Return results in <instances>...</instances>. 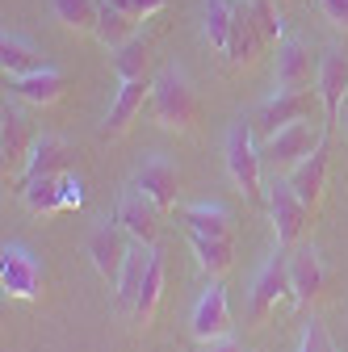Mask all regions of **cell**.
I'll list each match as a JSON object with an SVG mask.
<instances>
[{"label":"cell","mask_w":348,"mask_h":352,"mask_svg":"<svg viewBox=\"0 0 348 352\" xmlns=\"http://www.w3.org/2000/svg\"><path fill=\"white\" fill-rule=\"evenodd\" d=\"M160 206L139 189V185H130V189H122V197H118V206H113V223L135 239V243H151L155 235H160Z\"/></svg>","instance_id":"cell-7"},{"label":"cell","mask_w":348,"mask_h":352,"mask_svg":"<svg viewBox=\"0 0 348 352\" xmlns=\"http://www.w3.org/2000/svg\"><path fill=\"white\" fill-rule=\"evenodd\" d=\"M130 185H139L160 210H172L177 206V185H181V176H177V164L164 160V155H151L139 172H135V181Z\"/></svg>","instance_id":"cell-16"},{"label":"cell","mask_w":348,"mask_h":352,"mask_svg":"<svg viewBox=\"0 0 348 352\" xmlns=\"http://www.w3.org/2000/svg\"><path fill=\"white\" fill-rule=\"evenodd\" d=\"M189 243H193V256H197L206 277H223L231 269V260H235V243L231 239H210V235H193L189 231Z\"/></svg>","instance_id":"cell-25"},{"label":"cell","mask_w":348,"mask_h":352,"mask_svg":"<svg viewBox=\"0 0 348 352\" xmlns=\"http://www.w3.org/2000/svg\"><path fill=\"white\" fill-rule=\"evenodd\" d=\"M265 206H269V218H273L277 243L294 248L298 235H302V227H307V218H311V206L294 193L290 181H277V176H273V185H269V193H265Z\"/></svg>","instance_id":"cell-5"},{"label":"cell","mask_w":348,"mask_h":352,"mask_svg":"<svg viewBox=\"0 0 348 352\" xmlns=\"http://www.w3.org/2000/svg\"><path fill=\"white\" fill-rule=\"evenodd\" d=\"M42 264L30 248L21 243H5V252H0V285H5L9 298H21V302H34L42 298Z\"/></svg>","instance_id":"cell-3"},{"label":"cell","mask_w":348,"mask_h":352,"mask_svg":"<svg viewBox=\"0 0 348 352\" xmlns=\"http://www.w3.org/2000/svg\"><path fill=\"white\" fill-rule=\"evenodd\" d=\"M151 113L160 126L168 130H189L193 118H197V97H193V88L185 80V72L177 67H168L151 80Z\"/></svg>","instance_id":"cell-2"},{"label":"cell","mask_w":348,"mask_h":352,"mask_svg":"<svg viewBox=\"0 0 348 352\" xmlns=\"http://www.w3.org/2000/svg\"><path fill=\"white\" fill-rule=\"evenodd\" d=\"M151 243H130V252H126V264H122V273H118V306L130 315L135 311V302H139V289H143V277H147V269H151Z\"/></svg>","instance_id":"cell-20"},{"label":"cell","mask_w":348,"mask_h":352,"mask_svg":"<svg viewBox=\"0 0 348 352\" xmlns=\"http://www.w3.org/2000/svg\"><path fill=\"white\" fill-rule=\"evenodd\" d=\"M160 298H164V260H160V252H151V269L143 277V289H139V302H135V311H130V319L151 323L155 311H160Z\"/></svg>","instance_id":"cell-28"},{"label":"cell","mask_w":348,"mask_h":352,"mask_svg":"<svg viewBox=\"0 0 348 352\" xmlns=\"http://www.w3.org/2000/svg\"><path fill=\"white\" fill-rule=\"evenodd\" d=\"M202 13H206V42H210L214 51H223V55H227L231 21H235V0H206Z\"/></svg>","instance_id":"cell-29"},{"label":"cell","mask_w":348,"mask_h":352,"mask_svg":"<svg viewBox=\"0 0 348 352\" xmlns=\"http://www.w3.org/2000/svg\"><path fill=\"white\" fill-rule=\"evenodd\" d=\"M285 181L294 185V193L307 201L311 210L319 206V197H323V185H327V126H323V139L315 143V151L307 155V160H298L290 172H285Z\"/></svg>","instance_id":"cell-15"},{"label":"cell","mask_w":348,"mask_h":352,"mask_svg":"<svg viewBox=\"0 0 348 352\" xmlns=\"http://www.w3.org/2000/svg\"><path fill=\"white\" fill-rule=\"evenodd\" d=\"M327 352H340V348H331V344H327Z\"/></svg>","instance_id":"cell-38"},{"label":"cell","mask_w":348,"mask_h":352,"mask_svg":"<svg viewBox=\"0 0 348 352\" xmlns=\"http://www.w3.org/2000/svg\"><path fill=\"white\" fill-rule=\"evenodd\" d=\"M315 97H319V93H311V88H307V93H290V88H277L273 97H265V101L256 105V113H252V130H256V135H265V139L277 135L281 126L307 118V113L315 109Z\"/></svg>","instance_id":"cell-4"},{"label":"cell","mask_w":348,"mask_h":352,"mask_svg":"<svg viewBox=\"0 0 348 352\" xmlns=\"http://www.w3.org/2000/svg\"><path fill=\"white\" fill-rule=\"evenodd\" d=\"M72 164V151L59 135H38L30 143V155L21 164V176H17V189H25L30 181H42V176H63Z\"/></svg>","instance_id":"cell-12"},{"label":"cell","mask_w":348,"mask_h":352,"mask_svg":"<svg viewBox=\"0 0 348 352\" xmlns=\"http://www.w3.org/2000/svg\"><path fill=\"white\" fill-rule=\"evenodd\" d=\"M319 9L336 30H348V0H319Z\"/></svg>","instance_id":"cell-35"},{"label":"cell","mask_w":348,"mask_h":352,"mask_svg":"<svg viewBox=\"0 0 348 352\" xmlns=\"http://www.w3.org/2000/svg\"><path fill=\"white\" fill-rule=\"evenodd\" d=\"M63 93H67V80L55 67H42V72H30V76L9 80V97L13 101H25V105H55Z\"/></svg>","instance_id":"cell-18"},{"label":"cell","mask_w":348,"mask_h":352,"mask_svg":"<svg viewBox=\"0 0 348 352\" xmlns=\"http://www.w3.org/2000/svg\"><path fill=\"white\" fill-rule=\"evenodd\" d=\"M113 5H118L122 13H130L135 21H147V17H155V13L168 5V0H113Z\"/></svg>","instance_id":"cell-32"},{"label":"cell","mask_w":348,"mask_h":352,"mask_svg":"<svg viewBox=\"0 0 348 352\" xmlns=\"http://www.w3.org/2000/svg\"><path fill=\"white\" fill-rule=\"evenodd\" d=\"M147 63H151V38L135 34L126 47L113 51V72L118 80H147Z\"/></svg>","instance_id":"cell-27"},{"label":"cell","mask_w":348,"mask_h":352,"mask_svg":"<svg viewBox=\"0 0 348 352\" xmlns=\"http://www.w3.org/2000/svg\"><path fill=\"white\" fill-rule=\"evenodd\" d=\"M181 223H185V231H193V235H210V239H231V235H235L231 214H227L223 206H214V201L181 206Z\"/></svg>","instance_id":"cell-21"},{"label":"cell","mask_w":348,"mask_h":352,"mask_svg":"<svg viewBox=\"0 0 348 352\" xmlns=\"http://www.w3.org/2000/svg\"><path fill=\"white\" fill-rule=\"evenodd\" d=\"M135 17L130 13H122L113 0H101V17H97V42L105 51H118V47H126L130 38H135Z\"/></svg>","instance_id":"cell-24"},{"label":"cell","mask_w":348,"mask_h":352,"mask_svg":"<svg viewBox=\"0 0 348 352\" xmlns=\"http://www.w3.org/2000/svg\"><path fill=\"white\" fill-rule=\"evenodd\" d=\"M84 206V181L76 172H63V210H76Z\"/></svg>","instance_id":"cell-34"},{"label":"cell","mask_w":348,"mask_h":352,"mask_svg":"<svg viewBox=\"0 0 348 352\" xmlns=\"http://www.w3.org/2000/svg\"><path fill=\"white\" fill-rule=\"evenodd\" d=\"M323 256L315 243H298L290 248V298L298 306H307L319 289H323Z\"/></svg>","instance_id":"cell-14"},{"label":"cell","mask_w":348,"mask_h":352,"mask_svg":"<svg viewBox=\"0 0 348 352\" xmlns=\"http://www.w3.org/2000/svg\"><path fill=\"white\" fill-rule=\"evenodd\" d=\"M51 13L63 30L76 34H97V17H101V0H51Z\"/></svg>","instance_id":"cell-26"},{"label":"cell","mask_w":348,"mask_h":352,"mask_svg":"<svg viewBox=\"0 0 348 352\" xmlns=\"http://www.w3.org/2000/svg\"><path fill=\"white\" fill-rule=\"evenodd\" d=\"M315 80H319V59L311 55V47L302 38H281V47H277V88L307 93Z\"/></svg>","instance_id":"cell-10"},{"label":"cell","mask_w":348,"mask_h":352,"mask_svg":"<svg viewBox=\"0 0 348 352\" xmlns=\"http://www.w3.org/2000/svg\"><path fill=\"white\" fill-rule=\"evenodd\" d=\"M84 252H89V260H93V269L101 273V281H118L130 243H126V231H122L118 223H101V227L89 235Z\"/></svg>","instance_id":"cell-13"},{"label":"cell","mask_w":348,"mask_h":352,"mask_svg":"<svg viewBox=\"0 0 348 352\" xmlns=\"http://www.w3.org/2000/svg\"><path fill=\"white\" fill-rule=\"evenodd\" d=\"M252 9H256V21H260L265 42H281V17L273 9V0H252Z\"/></svg>","instance_id":"cell-31"},{"label":"cell","mask_w":348,"mask_h":352,"mask_svg":"<svg viewBox=\"0 0 348 352\" xmlns=\"http://www.w3.org/2000/svg\"><path fill=\"white\" fill-rule=\"evenodd\" d=\"M189 331L197 344H210V340H219L231 331V306H227V289L219 281H210L197 302H193V315H189Z\"/></svg>","instance_id":"cell-8"},{"label":"cell","mask_w":348,"mask_h":352,"mask_svg":"<svg viewBox=\"0 0 348 352\" xmlns=\"http://www.w3.org/2000/svg\"><path fill=\"white\" fill-rule=\"evenodd\" d=\"M17 193L34 214H55V210H63V176H42V181H30Z\"/></svg>","instance_id":"cell-30"},{"label":"cell","mask_w":348,"mask_h":352,"mask_svg":"<svg viewBox=\"0 0 348 352\" xmlns=\"http://www.w3.org/2000/svg\"><path fill=\"white\" fill-rule=\"evenodd\" d=\"M290 294V252H273L252 277V319H269V311Z\"/></svg>","instance_id":"cell-9"},{"label":"cell","mask_w":348,"mask_h":352,"mask_svg":"<svg viewBox=\"0 0 348 352\" xmlns=\"http://www.w3.org/2000/svg\"><path fill=\"white\" fill-rule=\"evenodd\" d=\"M344 126H348V101H344Z\"/></svg>","instance_id":"cell-37"},{"label":"cell","mask_w":348,"mask_h":352,"mask_svg":"<svg viewBox=\"0 0 348 352\" xmlns=\"http://www.w3.org/2000/svg\"><path fill=\"white\" fill-rule=\"evenodd\" d=\"M202 352H243V344L227 331V336H219V340H210V344H202Z\"/></svg>","instance_id":"cell-36"},{"label":"cell","mask_w":348,"mask_h":352,"mask_svg":"<svg viewBox=\"0 0 348 352\" xmlns=\"http://www.w3.org/2000/svg\"><path fill=\"white\" fill-rule=\"evenodd\" d=\"M260 42H265V34H260V21H256V9L252 0H235V21H231V42H227V59L235 67L252 63Z\"/></svg>","instance_id":"cell-17"},{"label":"cell","mask_w":348,"mask_h":352,"mask_svg":"<svg viewBox=\"0 0 348 352\" xmlns=\"http://www.w3.org/2000/svg\"><path fill=\"white\" fill-rule=\"evenodd\" d=\"M30 143H34V139H30V130H25L21 109L5 105V113H0V155H5V172L17 168V164H25Z\"/></svg>","instance_id":"cell-23"},{"label":"cell","mask_w":348,"mask_h":352,"mask_svg":"<svg viewBox=\"0 0 348 352\" xmlns=\"http://www.w3.org/2000/svg\"><path fill=\"white\" fill-rule=\"evenodd\" d=\"M256 130H252V118L243 122H231L227 130V172L235 189L248 197V201H260L265 197V189H260V168H265V151H256Z\"/></svg>","instance_id":"cell-1"},{"label":"cell","mask_w":348,"mask_h":352,"mask_svg":"<svg viewBox=\"0 0 348 352\" xmlns=\"http://www.w3.org/2000/svg\"><path fill=\"white\" fill-rule=\"evenodd\" d=\"M319 139H323V130H311L307 118H302V122H290V126L277 130V135L265 139V164H269L273 172H290L298 160H307V155L315 151Z\"/></svg>","instance_id":"cell-6"},{"label":"cell","mask_w":348,"mask_h":352,"mask_svg":"<svg viewBox=\"0 0 348 352\" xmlns=\"http://www.w3.org/2000/svg\"><path fill=\"white\" fill-rule=\"evenodd\" d=\"M143 101H151V80H122V84H118V97H113V105H109V113H105L101 135H105V139L122 135V130L135 122V113L143 109Z\"/></svg>","instance_id":"cell-19"},{"label":"cell","mask_w":348,"mask_h":352,"mask_svg":"<svg viewBox=\"0 0 348 352\" xmlns=\"http://www.w3.org/2000/svg\"><path fill=\"white\" fill-rule=\"evenodd\" d=\"M298 352H327V331H323L319 319L307 323V331H302V340H298Z\"/></svg>","instance_id":"cell-33"},{"label":"cell","mask_w":348,"mask_h":352,"mask_svg":"<svg viewBox=\"0 0 348 352\" xmlns=\"http://www.w3.org/2000/svg\"><path fill=\"white\" fill-rule=\"evenodd\" d=\"M0 67H5V76H9V80H17V76L42 72V67H51V63L42 59V51L34 47L30 38H21V34H9V30H5V38H0Z\"/></svg>","instance_id":"cell-22"},{"label":"cell","mask_w":348,"mask_h":352,"mask_svg":"<svg viewBox=\"0 0 348 352\" xmlns=\"http://www.w3.org/2000/svg\"><path fill=\"white\" fill-rule=\"evenodd\" d=\"M315 93L323 101V113H327V130L340 122V109H344V97H348V55L344 51H323L319 59V80H315Z\"/></svg>","instance_id":"cell-11"}]
</instances>
